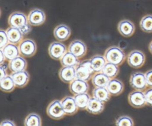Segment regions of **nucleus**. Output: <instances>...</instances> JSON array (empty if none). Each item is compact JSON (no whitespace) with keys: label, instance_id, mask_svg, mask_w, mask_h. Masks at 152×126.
<instances>
[{"label":"nucleus","instance_id":"obj_1","mask_svg":"<svg viewBox=\"0 0 152 126\" xmlns=\"http://www.w3.org/2000/svg\"><path fill=\"white\" fill-rule=\"evenodd\" d=\"M8 22L10 26L20 29L24 35L31 30V25L28 21L27 17L21 12L16 11L11 14L8 17Z\"/></svg>","mask_w":152,"mask_h":126},{"label":"nucleus","instance_id":"obj_2","mask_svg":"<svg viewBox=\"0 0 152 126\" xmlns=\"http://www.w3.org/2000/svg\"><path fill=\"white\" fill-rule=\"evenodd\" d=\"M104 56L107 63L121 65L125 61L126 55L124 51L118 46H110L104 52Z\"/></svg>","mask_w":152,"mask_h":126},{"label":"nucleus","instance_id":"obj_3","mask_svg":"<svg viewBox=\"0 0 152 126\" xmlns=\"http://www.w3.org/2000/svg\"><path fill=\"white\" fill-rule=\"evenodd\" d=\"M94 72V71L91 66L90 60H84L75 67L76 78L87 82L92 77V75H93Z\"/></svg>","mask_w":152,"mask_h":126},{"label":"nucleus","instance_id":"obj_4","mask_svg":"<svg viewBox=\"0 0 152 126\" xmlns=\"http://www.w3.org/2000/svg\"><path fill=\"white\" fill-rule=\"evenodd\" d=\"M48 115L54 119H60L64 118L65 112L63 109L61 101L55 99L52 101L46 108Z\"/></svg>","mask_w":152,"mask_h":126},{"label":"nucleus","instance_id":"obj_5","mask_svg":"<svg viewBox=\"0 0 152 126\" xmlns=\"http://www.w3.org/2000/svg\"><path fill=\"white\" fill-rule=\"evenodd\" d=\"M18 48L20 54L26 57H32L37 50V46L35 41L30 38L23 40L19 43Z\"/></svg>","mask_w":152,"mask_h":126},{"label":"nucleus","instance_id":"obj_6","mask_svg":"<svg viewBox=\"0 0 152 126\" xmlns=\"http://www.w3.org/2000/svg\"><path fill=\"white\" fill-rule=\"evenodd\" d=\"M145 61V56L140 50H134L127 56L128 64L132 67L138 69L142 66Z\"/></svg>","mask_w":152,"mask_h":126},{"label":"nucleus","instance_id":"obj_7","mask_svg":"<svg viewBox=\"0 0 152 126\" xmlns=\"http://www.w3.org/2000/svg\"><path fill=\"white\" fill-rule=\"evenodd\" d=\"M129 84L135 90H145L147 87L145 73L140 72L132 73L130 76Z\"/></svg>","mask_w":152,"mask_h":126},{"label":"nucleus","instance_id":"obj_8","mask_svg":"<svg viewBox=\"0 0 152 126\" xmlns=\"http://www.w3.org/2000/svg\"><path fill=\"white\" fill-rule=\"evenodd\" d=\"M66 51L65 45L60 41L51 43L48 48V53L50 57L55 60H60Z\"/></svg>","mask_w":152,"mask_h":126},{"label":"nucleus","instance_id":"obj_9","mask_svg":"<svg viewBox=\"0 0 152 126\" xmlns=\"http://www.w3.org/2000/svg\"><path fill=\"white\" fill-rule=\"evenodd\" d=\"M128 99L129 104L135 108H142L146 105L145 94L142 91L135 90L131 92Z\"/></svg>","mask_w":152,"mask_h":126},{"label":"nucleus","instance_id":"obj_10","mask_svg":"<svg viewBox=\"0 0 152 126\" xmlns=\"http://www.w3.org/2000/svg\"><path fill=\"white\" fill-rule=\"evenodd\" d=\"M27 18L28 21L31 25L38 26L45 22L46 15L43 10L39 8H34L30 11Z\"/></svg>","mask_w":152,"mask_h":126},{"label":"nucleus","instance_id":"obj_11","mask_svg":"<svg viewBox=\"0 0 152 126\" xmlns=\"http://www.w3.org/2000/svg\"><path fill=\"white\" fill-rule=\"evenodd\" d=\"M68 51L79 59L83 57L86 54L87 46L83 41L80 40H74L69 44Z\"/></svg>","mask_w":152,"mask_h":126},{"label":"nucleus","instance_id":"obj_12","mask_svg":"<svg viewBox=\"0 0 152 126\" xmlns=\"http://www.w3.org/2000/svg\"><path fill=\"white\" fill-rule=\"evenodd\" d=\"M69 91L74 95L82 93H87L89 89V86L87 81L75 78L69 84Z\"/></svg>","mask_w":152,"mask_h":126},{"label":"nucleus","instance_id":"obj_13","mask_svg":"<svg viewBox=\"0 0 152 126\" xmlns=\"http://www.w3.org/2000/svg\"><path fill=\"white\" fill-rule=\"evenodd\" d=\"M135 27L134 23L129 20H121L118 25L119 33L125 37H131L135 31Z\"/></svg>","mask_w":152,"mask_h":126},{"label":"nucleus","instance_id":"obj_14","mask_svg":"<svg viewBox=\"0 0 152 126\" xmlns=\"http://www.w3.org/2000/svg\"><path fill=\"white\" fill-rule=\"evenodd\" d=\"M61 103L66 115H72L75 114L78 109L74 97L66 96L62 99Z\"/></svg>","mask_w":152,"mask_h":126},{"label":"nucleus","instance_id":"obj_15","mask_svg":"<svg viewBox=\"0 0 152 126\" xmlns=\"http://www.w3.org/2000/svg\"><path fill=\"white\" fill-rule=\"evenodd\" d=\"M10 75L12 77L16 87L19 88H23L27 85L30 80V75L26 70L12 72Z\"/></svg>","mask_w":152,"mask_h":126},{"label":"nucleus","instance_id":"obj_16","mask_svg":"<svg viewBox=\"0 0 152 126\" xmlns=\"http://www.w3.org/2000/svg\"><path fill=\"white\" fill-rule=\"evenodd\" d=\"M60 79L66 83H70L76 78L75 67L62 66L59 71Z\"/></svg>","mask_w":152,"mask_h":126},{"label":"nucleus","instance_id":"obj_17","mask_svg":"<svg viewBox=\"0 0 152 126\" xmlns=\"http://www.w3.org/2000/svg\"><path fill=\"white\" fill-rule=\"evenodd\" d=\"M71 31L70 28L64 24L57 25L53 30V35L55 38L59 41H64L66 40L70 36Z\"/></svg>","mask_w":152,"mask_h":126},{"label":"nucleus","instance_id":"obj_18","mask_svg":"<svg viewBox=\"0 0 152 126\" xmlns=\"http://www.w3.org/2000/svg\"><path fill=\"white\" fill-rule=\"evenodd\" d=\"M27 65V63L26 59L23 57L18 56L9 61L8 68L12 72H16L26 70Z\"/></svg>","mask_w":152,"mask_h":126},{"label":"nucleus","instance_id":"obj_19","mask_svg":"<svg viewBox=\"0 0 152 126\" xmlns=\"http://www.w3.org/2000/svg\"><path fill=\"white\" fill-rule=\"evenodd\" d=\"M124 88L123 83L120 80L115 78L110 79L106 86L108 92L112 96L120 95L123 92Z\"/></svg>","mask_w":152,"mask_h":126},{"label":"nucleus","instance_id":"obj_20","mask_svg":"<svg viewBox=\"0 0 152 126\" xmlns=\"http://www.w3.org/2000/svg\"><path fill=\"white\" fill-rule=\"evenodd\" d=\"M6 32L10 43L17 44L23 40L24 34L20 29L10 26L7 29Z\"/></svg>","mask_w":152,"mask_h":126},{"label":"nucleus","instance_id":"obj_21","mask_svg":"<svg viewBox=\"0 0 152 126\" xmlns=\"http://www.w3.org/2000/svg\"><path fill=\"white\" fill-rule=\"evenodd\" d=\"M103 102L100 101L94 97L90 98V101L88 104L86 108L87 111L92 114H100L104 109V105Z\"/></svg>","mask_w":152,"mask_h":126},{"label":"nucleus","instance_id":"obj_22","mask_svg":"<svg viewBox=\"0 0 152 126\" xmlns=\"http://www.w3.org/2000/svg\"><path fill=\"white\" fill-rule=\"evenodd\" d=\"M2 51L5 55V59L8 61L17 57L20 54L18 46L16 44L9 43L7 44L3 49H2Z\"/></svg>","mask_w":152,"mask_h":126},{"label":"nucleus","instance_id":"obj_23","mask_svg":"<svg viewBox=\"0 0 152 126\" xmlns=\"http://www.w3.org/2000/svg\"><path fill=\"white\" fill-rule=\"evenodd\" d=\"M110 78L102 72H96L91 77L92 84L94 87H105L110 80Z\"/></svg>","mask_w":152,"mask_h":126},{"label":"nucleus","instance_id":"obj_24","mask_svg":"<svg viewBox=\"0 0 152 126\" xmlns=\"http://www.w3.org/2000/svg\"><path fill=\"white\" fill-rule=\"evenodd\" d=\"M61 64L62 66L77 67L80 63L78 58L70 51H68L60 59Z\"/></svg>","mask_w":152,"mask_h":126},{"label":"nucleus","instance_id":"obj_25","mask_svg":"<svg viewBox=\"0 0 152 126\" xmlns=\"http://www.w3.org/2000/svg\"><path fill=\"white\" fill-rule=\"evenodd\" d=\"M91 66L94 72H102L107 62L104 56L97 54L93 56L90 59Z\"/></svg>","mask_w":152,"mask_h":126},{"label":"nucleus","instance_id":"obj_26","mask_svg":"<svg viewBox=\"0 0 152 126\" xmlns=\"http://www.w3.org/2000/svg\"><path fill=\"white\" fill-rule=\"evenodd\" d=\"M92 93L93 97L103 102H107L110 98V94L105 87H95Z\"/></svg>","mask_w":152,"mask_h":126},{"label":"nucleus","instance_id":"obj_27","mask_svg":"<svg viewBox=\"0 0 152 126\" xmlns=\"http://www.w3.org/2000/svg\"><path fill=\"white\" fill-rule=\"evenodd\" d=\"M15 86V83L11 75H7L0 80L1 89L4 92H11L14 91Z\"/></svg>","mask_w":152,"mask_h":126},{"label":"nucleus","instance_id":"obj_28","mask_svg":"<svg viewBox=\"0 0 152 126\" xmlns=\"http://www.w3.org/2000/svg\"><path fill=\"white\" fill-rule=\"evenodd\" d=\"M74 97L75 98L78 109L81 110H84L87 108L88 104L91 98L87 92L75 95Z\"/></svg>","mask_w":152,"mask_h":126},{"label":"nucleus","instance_id":"obj_29","mask_svg":"<svg viewBox=\"0 0 152 126\" xmlns=\"http://www.w3.org/2000/svg\"><path fill=\"white\" fill-rule=\"evenodd\" d=\"M119 68L118 65L107 62L102 70V72L107 76L110 79L115 78L119 73Z\"/></svg>","mask_w":152,"mask_h":126},{"label":"nucleus","instance_id":"obj_30","mask_svg":"<svg viewBox=\"0 0 152 126\" xmlns=\"http://www.w3.org/2000/svg\"><path fill=\"white\" fill-rule=\"evenodd\" d=\"M140 27L145 33H152V15L148 14L144 16L140 22Z\"/></svg>","mask_w":152,"mask_h":126},{"label":"nucleus","instance_id":"obj_31","mask_svg":"<svg viewBox=\"0 0 152 126\" xmlns=\"http://www.w3.org/2000/svg\"><path fill=\"white\" fill-rule=\"evenodd\" d=\"M26 126H40L42 125V119L39 115L36 113L29 114L24 120Z\"/></svg>","mask_w":152,"mask_h":126},{"label":"nucleus","instance_id":"obj_32","mask_svg":"<svg viewBox=\"0 0 152 126\" xmlns=\"http://www.w3.org/2000/svg\"><path fill=\"white\" fill-rule=\"evenodd\" d=\"M134 125L132 119L126 115L121 116L116 120V125L117 126H132Z\"/></svg>","mask_w":152,"mask_h":126},{"label":"nucleus","instance_id":"obj_33","mask_svg":"<svg viewBox=\"0 0 152 126\" xmlns=\"http://www.w3.org/2000/svg\"><path fill=\"white\" fill-rule=\"evenodd\" d=\"M0 34H1V45H0V49H3L7 44H8L9 42L8 37L6 31L1 29L0 30Z\"/></svg>","mask_w":152,"mask_h":126},{"label":"nucleus","instance_id":"obj_34","mask_svg":"<svg viewBox=\"0 0 152 126\" xmlns=\"http://www.w3.org/2000/svg\"><path fill=\"white\" fill-rule=\"evenodd\" d=\"M145 97L146 101V105L152 107V88L147 89L145 92Z\"/></svg>","mask_w":152,"mask_h":126},{"label":"nucleus","instance_id":"obj_35","mask_svg":"<svg viewBox=\"0 0 152 126\" xmlns=\"http://www.w3.org/2000/svg\"><path fill=\"white\" fill-rule=\"evenodd\" d=\"M147 86L152 88V69L147 71L145 73Z\"/></svg>","mask_w":152,"mask_h":126},{"label":"nucleus","instance_id":"obj_36","mask_svg":"<svg viewBox=\"0 0 152 126\" xmlns=\"http://www.w3.org/2000/svg\"><path fill=\"white\" fill-rule=\"evenodd\" d=\"M0 125L1 126H14L15 125V124L14 123V121L10 119H5L1 122Z\"/></svg>","mask_w":152,"mask_h":126},{"label":"nucleus","instance_id":"obj_37","mask_svg":"<svg viewBox=\"0 0 152 126\" xmlns=\"http://www.w3.org/2000/svg\"><path fill=\"white\" fill-rule=\"evenodd\" d=\"M7 76V73L6 72V69L3 66V64H1V79Z\"/></svg>","mask_w":152,"mask_h":126},{"label":"nucleus","instance_id":"obj_38","mask_svg":"<svg viewBox=\"0 0 152 126\" xmlns=\"http://www.w3.org/2000/svg\"><path fill=\"white\" fill-rule=\"evenodd\" d=\"M0 52H1V64H3L4 63L5 60H6V59H5V55H4L2 49L0 50Z\"/></svg>","mask_w":152,"mask_h":126},{"label":"nucleus","instance_id":"obj_39","mask_svg":"<svg viewBox=\"0 0 152 126\" xmlns=\"http://www.w3.org/2000/svg\"><path fill=\"white\" fill-rule=\"evenodd\" d=\"M148 50H149L150 52L152 54V41L150 42V43L148 46Z\"/></svg>","mask_w":152,"mask_h":126}]
</instances>
